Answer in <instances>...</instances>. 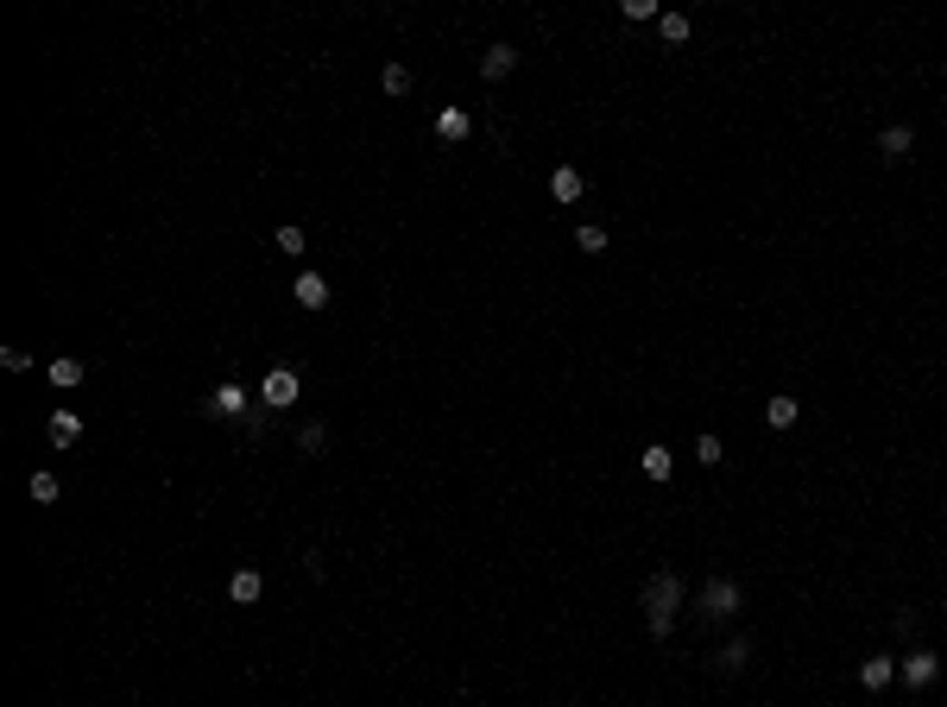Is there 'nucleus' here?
Returning a JSON list of instances; mask_svg holds the SVG:
<instances>
[{
  "label": "nucleus",
  "mask_w": 947,
  "mask_h": 707,
  "mask_svg": "<svg viewBox=\"0 0 947 707\" xmlns=\"http://www.w3.org/2000/svg\"><path fill=\"white\" fill-rule=\"evenodd\" d=\"M657 32H664L670 44H682V38H688L695 25H688V13H664V19H657Z\"/></svg>",
  "instance_id": "nucleus-21"
},
{
  "label": "nucleus",
  "mask_w": 947,
  "mask_h": 707,
  "mask_svg": "<svg viewBox=\"0 0 947 707\" xmlns=\"http://www.w3.org/2000/svg\"><path fill=\"white\" fill-rule=\"evenodd\" d=\"M474 133V121H468V108H442L436 114V140H449V145H461Z\"/></svg>",
  "instance_id": "nucleus-9"
},
{
  "label": "nucleus",
  "mask_w": 947,
  "mask_h": 707,
  "mask_svg": "<svg viewBox=\"0 0 947 707\" xmlns=\"http://www.w3.org/2000/svg\"><path fill=\"white\" fill-rule=\"evenodd\" d=\"M720 455H726V448H720V436H701V442H695V461H701V467H714Z\"/></svg>",
  "instance_id": "nucleus-25"
},
{
  "label": "nucleus",
  "mask_w": 947,
  "mask_h": 707,
  "mask_svg": "<svg viewBox=\"0 0 947 707\" xmlns=\"http://www.w3.org/2000/svg\"><path fill=\"white\" fill-rule=\"evenodd\" d=\"M209 411H215V417H241V411H247V386H215Z\"/></svg>",
  "instance_id": "nucleus-11"
},
{
  "label": "nucleus",
  "mask_w": 947,
  "mask_h": 707,
  "mask_svg": "<svg viewBox=\"0 0 947 707\" xmlns=\"http://www.w3.org/2000/svg\"><path fill=\"white\" fill-rule=\"evenodd\" d=\"M670 474H676V455H670L664 442H651V448H645V480H670Z\"/></svg>",
  "instance_id": "nucleus-13"
},
{
  "label": "nucleus",
  "mask_w": 947,
  "mask_h": 707,
  "mask_svg": "<svg viewBox=\"0 0 947 707\" xmlns=\"http://www.w3.org/2000/svg\"><path fill=\"white\" fill-rule=\"evenodd\" d=\"M739 600H745V594H739V581H726V574H720V581H707V587H701V600H695V606H701L707 619H733V613H739Z\"/></svg>",
  "instance_id": "nucleus-2"
},
{
  "label": "nucleus",
  "mask_w": 947,
  "mask_h": 707,
  "mask_svg": "<svg viewBox=\"0 0 947 707\" xmlns=\"http://www.w3.org/2000/svg\"><path fill=\"white\" fill-rule=\"evenodd\" d=\"M619 13H626V19H638V25H645V19H664V13H657V0H626Z\"/></svg>",
  "instance_id": "nucleus-24"
},
{
  "label": "nucleus",
  "mask_w": 947,
  "mask_h": 707,
  "mask_svg": "<svg viewBox=\"0 0 947 707\" xmlns=\"http://www.w3.org/2000/svg\"><path fill=\"white\" fill-rule=\"evenodd\" d=\"M380 89H386V95H410V70L405 64H386V70H380Z\"/></svg>",
  "instance_id": "nucleus-19"
},
{
  "label": "nucleus",
  "mask_w": 947,
  "mask_h": 707,
  "mask_svg": "<svg viewBox=\"0 0 947 707\" xmlns=\"http://www.w3.org/2000/svg\"><path fill=\"white\" fill-rule=\"evenodd\" d=\"M0 360H6L13 373H25V367H32V354H25V348H0Z\"/></svg>",
  "instance_id": "nucleus-26"
},
{
  "label": "nucleus",
  "mask_w": 947,
  "mask_h": 707,
  "mask_svg": "<svg viewBox=\"0 0 947 707\" xmlns=\"http://www.w3.org/2000/svg\"><path fill=\"white\" fill-rule=\"evenodd\" d=\"M859 682H865V689H891V682H897V657H865V663H859Z\"/></svg>",
  "instance_id": "nucleus-10"
},
{
  "label": "nucleus",
  "mask_w": 947,
  "mask_h": 707,
  "mask_svg": "<svg viewBox=\"0 0 947 707\" xmlns=\"http://www.w3.org/2000/svg\"><path fill=\"white\" fill-rule=\"evenodd\" d=\"M676 606H682V574L657 568V574L645 581V619H651V638H670V625H676Z\"/></svg>",
  "instance_id": "nucleus-1"
},
{
  "label": "nucleus",
  "mask_w": 947,
  "mask_h": 707,
  "mask_svg": "<svg viewBox=\"0 0 947 707\" xmlns=\"http://www.w3.org/2000/svg\"><path fill=\"white\" fill-rule=\"evenodd\" d=\"M575 247H581V253H607V228H594V221L575 228Z\"/></svg>",
  "instance_id": "nucleus-22"
},
{
  "label": "nucleus",
  "mask_w": 947,
  "mask_h": 707,
  "mask_svg": "<svg viewBox=\"0 0 947 707\" xmlns=\"http://www.w3.org/2000/svg\"><path fill=\"white\" fill-rule=\"evenodd\" d=\"M910 145H916L910 127H884V133H878V158H884V164H903V158H910Z\"/></svg>",
  "instance_id": "nucleus-7"
},
{
  "label": "nucleus",
  "mask_w": 947,
  "mask_h": 707,
  "mask_svg": "<svg viewBox=\"0 0 947 707\" xmlns=\"http://www.w3.org/2000/svg\"><path fill=\"white\" fill-rule=\"evenodd\" d=\"M512 64H518V51H512V44L480 51V76H487V83H506V76H512Z\"/></svg>",
  "instance_id": "nucleus-8"
},
{
  "label": "nucleus",
  "mask_w": 947,
  "mask_h": 707,
  "mask_svg": "<svg viewBox=\"0 0 947 707\" xmlns=\"http://www.w3.org/2000/svg\"><path fill=\"white\" fill-rule=\"evenodd\" d=\"M765 424H771V429H790V424H796V398H790V392H777V398L765 405Z\"/></svg>",
  "instance_id": "nucleus-16"
},
{
  "label": "nucleus",
  "mask_w": 947,
  "mask_h": 707,
  "mask_svg": "<svg viewBox=\"0 0 947 707\" xmlns=\"http://www.w3.org/2000/svg\"><path fill=\"white\" fill-rule=\"evenodd\" d=\"M720 670H726V676H739V670H752V638H733V644L720 651Z\"/></svg>",
  "instance_id": "nucleus-15"
},
{
  "label": "nucleus",
  "mask_w": 947,
  "mask_h": 707,
  "mask_svg": "<svg viewBox=\"0 0 947 707\" xmlns=\"http://www.w3.org/2000/svg\"><path fill=\"white\" fill-rule=\"evenodd\" d=\"M83 379H89L83 360H51V386H83Z\"/></svg>",
  "instance_id": "nucleus-17"
},
{
  "label": "nucleus",
  "mask_w": 947,
  "mask_h": 707,
  "mask_svg": "<svg viewBox=\"0 0 947 707\" xmlns=\"http://www.w3.org/2000/svg\"><path fill=\"white\" fill-rule=\"evenodd\" d=\"M51 442H57V448L83 442V417H76V411H51Z\"/></svg>",
  "instance_id": "nucleus-12"
},
{
  "label": "nucleus",
  "mask_w": 947,
  "mask_h": 707,
  "mask_svg": "<svg viewBox=\"0 0 947 707\" xmlns=\"http://www.w3.org/2000/svg\"><path fill=\"white\" fill-rule=\"evenodd\" d=\"M297 448H303V455H322V448H329V424H303L297 429Z\"/></svg>",
  "instance_id": "nucleus-20"
},
{
  "label": "nucleus",
  "mask_w": 947,
  "mask_h": 707,
  "mask_svg": "<svg viewBox=\"0 0 947 707\" xmlns=\"http://www.w3.org/2000/svg\"><path fill=\"white\" fill-rule=\"evenodd\" d=\"M297 392H303V379H297L291 367H271L266 386H260V398H266L271 411H291V405H297Z\"/></svg>",
  "instance_id": "nucleus-3"
},
{
  "label": "nucleus",
  "mask_w": 947,
  "mask_h": 707,
  "mask_svg": "<svg viewBox=\"0 0 947 707\" xmlns=\"http://www.w3.org/2000/svg\"><path fill=\"white\" fill-rule=\"evenodd\" d=\"M935 676H942V657H935V651H910V657H903V682H910V689H929Z\"/></svg>",
  "instance_id": "nucleus-6"
},
{
  "label": "nucleus",
  "mask_w": 947,
  "mask_h": 707,
  "mask_svg": "<svg viewBox=\"0 0 947 707\" xmlns=\"http://www.w3.org/2000/svg\"><path fill=\"white\" fill-rule=\"evenodd\" d=\"M25 493H32V499H38V506H51V499H57V493H64V486H57V474H44V467H38V474H32V480H25Z\"/></svg>",
  "instance_id": "nucleus-18"
},
{
  "label": "nucleus",
  "mask_w": 947,
  "mask_h": 707,
  "mask_svg": "<svg viewBox=\"0 0 947 707\" xmlns=\"http://www.w3.org/2000/svg\"><path fill=\"white\" fill-rule=\"evenodd\" d=\"M291 297H297V309H329V279L322 272H297Z\"/></svg>",
  "instance_id": "nucleus-4"
},
{
  "label": "nucleus",
  "mask_w": 947,
  "mask_h": 707,
  "mask_svg": "<svg viewBox=\"0 0 947 707\" xmlns=\"http://www.w3.org/2000/svg\"><path fill=\"white\" fill-rule=\"evenodd\" d=\"M549 196H556V202H575V196H581V171H575V164H562V171L549 177Z\"/></svg>",
  "instance_id": "nucleus-14"
},
{
  "label": "nucleus",
  "mask_w": 947,
  "mask_h": 707,
  "mask_svg": "<svg viewBox=\"0 0 947 707\" xmlns=\"http://www.w3.org/2000/svg\"><path fill=\"white\" fill-rule=\"evenodd\" d=\"M260 594H266V574H260V568H234V574H228V600H234V606H253Z\"/></svg>",
  "instance_id": "nucleus-5"
},
{
  "label": "nucleus",
  "mask_w": 947,
  "mask_h": 707,
  "mask_svg": "<svg viewBox=\"0 0 947 707\" xmlns=\"http://www.w3.org/2000/svg\"><path fill=\"white\" fill-rule=\"evenodd\" d=\"M271 241H278V253H291V260H297V253H303V228H291V221H284V228H278V234H271Z\"/></svg>",
  "instance_id": "nucleus-23"
}]
</instances>
